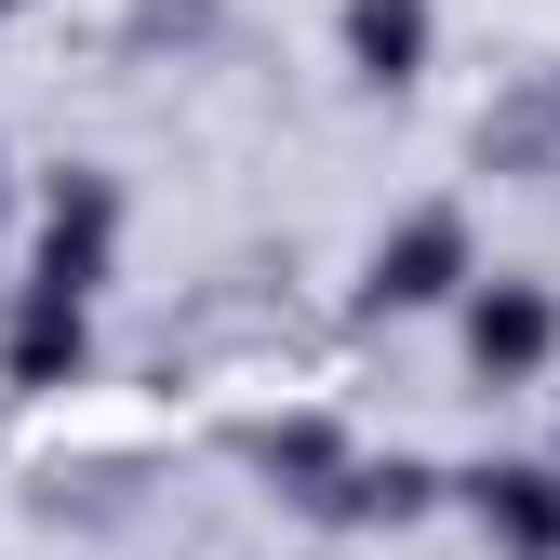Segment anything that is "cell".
<instances>
[{"label":"cell","mask_w":560,"mask_h":560,"mask_svg":"<svg viewBox=\"0 0 560 560\" xmlns=\"http://www.w3.org/2000/svg\"><path fill=\"white\" fill-rule=\"evenodd\" d=\"M480 508H494V521H508V547H534V560L560 547V480H534V467H508V480H480Z\"/></svg>","instance_id":"2"},{"label":"cell","mask_w":560,"mask_h":560,"mask_svg":"<svg viewBox=\"0 0 560 560\" xmlns=\"http://www.w3.org/2000/svg\"><path fill=\"white\" fill-rule=\"evenodd\" d=\"M347 40H361L374 81H413V54H428V0H361V14H347Z\"/></svg>","instance_id":"1"},{"label":"cell","mask_w":560,"mask_h":560,"mask_svg":"<svg viewBox=\"0 0 560 560\" xmlns=\"http://www.w3.org/2000/svg\"><path fill=\"white\" fill-rule=\"evenodd\" d=\"M441 267H454V228L428 214L400 254H374V294H387V307H413V294H441Z\"/></svg>","instance_id":"3"},{"label":"cell","mask_w":560,"mask_h":560,"mask_svg":"<svg viewBox=\"0 0 560 560\" xmlns=\"http://www.w3.org/2000/svg\"><path fill=\"white\" fill-rule=\"evenodd\" d=\"M534 347H547V307L534 294H494V307H480V361H494V374H521Z\"/></svg>","instance_id":"4"}]
</instances>
